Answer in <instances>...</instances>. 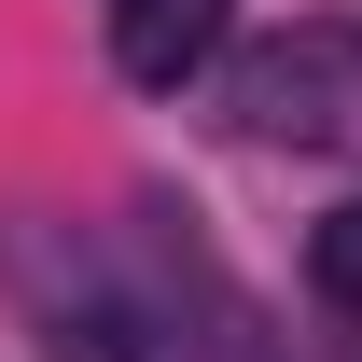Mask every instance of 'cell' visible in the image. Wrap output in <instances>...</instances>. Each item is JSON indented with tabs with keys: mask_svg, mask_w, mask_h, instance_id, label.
Returning <instances> with one entry per match:
<instances>
[{
	"mask_svg": "<svg viewBox=\"0 0 362 362\" xmlns=\"http://www.w3.org/2000/svg\"><path fill=\"white\" fill-rule=\"evenodd\" d=\"M237 112L265 139H362V42L349 28H307V42H279L251 84H237Z\"/></svg>",
	"mask_w": 362,
	"mask_h": 362,
	"instance_id": "1",
	"label": "cell"
},
{
	"mask_svg": "<svg viewBox=\"0 0 362 362\" xmlns=\"http://www.w3.org/2000/svg\"><path fill=\"white\" fill-rule=\"evenodd\" d=\"M223 28H237V0H112V70L168 98L181 70L223 56Z\"/></svg>",
	"mask_w": 362,
	"mask_h": 362,
	"instance_id": "2",
	"label": "cell"
},
{
	"mask_svg": "<svg viewBox=\"0 0 362 362\" xmlns=\"http://www.w3.org/2000/svg\"><path fill=\"white\" fill-rule=\"evenodd\" d=\"M42 349H56V362H153V334H139L126 307H98V293H84V307H56Z\"/></svg>",
	"mask_w": 362,
	"mask_h": 362,
	"instance_id": "3",
	"label": "cell"
},
{
	"mask_svg": "<svg viewBox=\"0 0 362 362\" xmlns=\"http://www.w3.org/2000/svg\"><path fill=\"white\" fill-rule=\"evenodd\" d=\"M307 279H320V293H334V307H362V195H349V209H320V223H307Z\"/></svg>",
	"mask_w": 362,
	"mask_h": 362,
	"instance_id": "4",
	"label": "cell"
}]
</instances>
